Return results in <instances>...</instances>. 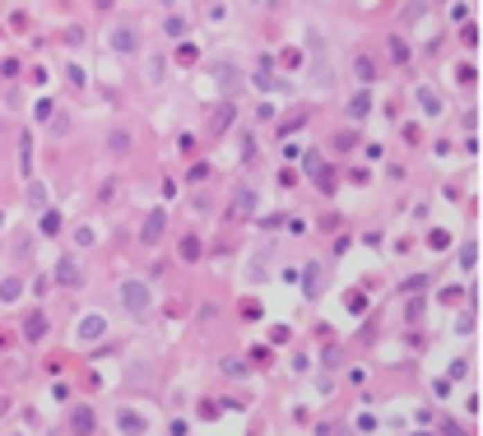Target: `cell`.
Listing matches in <instances>:
<instances>
[{"mask_svg": "<svg viewBox=\"0 0 483 436\" xmlns=\"http://www.w3.org/2000/svg\"><path fill=\"white\" fill-rule=\"evenodd\" d=\"M414 98H419V111L423 116H441V111H446V102H441V93H437V89H428V84H419V89H414Z\"/></svg>", "mask_w": 483, "mask_h": 436, "instance_id": "30bf717a", "label": "cell"}, {"mask_svg": "<svg viewBox=\"0 0 483 436\" xmlns=\"http://www.w3.org/2000/svg\"><path fill=\"white\" fill-rule=\"evenodd\" d=\"M344 307H349V316H362L367 307H372V297H367V293H349V297H344Z\"/></svg>", "mask_w": 483, "mask_h": 436, "instance_id": "484cf974", "label": "cell"}, {"mask_svg": "<svg viewBox=\"0 0 483 436\" xmlns=\"http://www.w3.org/2000/svg\"><path fill=\"white\" fill-rule=\"evenodd\" d=\"M474 79H479V65H474V61L455 65V84H460V89H474Z\"/></svg>", "mask_w": 483, "mask_h": 436, "instance_id": "7402d4cb", "label": "cell"}, {"mask_svg": "<svg viewBox=\"0 0 483 436\" xmlns=\"http://www.w3.org/2000/svg\"><path fill=\"white\" fill-rule=\"evenodd\" d=\"M288 339H293V329H288V325H274V329H270V343H288Z\"/></svg>", "mask_w": 483, "mask_h": 436, "instance_id": "7bdbcfd3", "label": "cell"}, {"mask_svg": "<svg viewBox=\"0 0 483 436\" xmlns=\"http://www.w3.org/2000/svg\"><path fill=\"white\" fill-rule=\"evenodd\" d=\"M51 116H56V102H51V98H37V107H33V121H42V125H47Z\"/></svg>", "mask_w": 483, "mask_h": 436, "instance_id": "83f0119b", "label": "cell"}, {"mask_svg": "<svg viewBox=\"0 0 483 436\" xmlns=\"http://www.w3.org/2000/svg\"><path fill=\"white\" fill-rule=\"evenodd\" d=\"M75 339H79V343H103V339H107V316H98V311L79 316V325H75Z\"/></svg>", "mask_w": 483, "mask_h": 436, "instance_id": "5b68a950", "label": "cell"}, {"mask_svg": "<svg viewBox=\"0 0 483 436\" xmlns=\"http://www.w3.org/2000/svg\"><path fill=\"white\" fill-rule=\"evenodd\" d=\"M163 65H168L163 56H154V61H149V84H163Z\"/></svg>", "mask_w": 483, "mask_h": 436, "instance_id": "60d3db41", "label": "cell"}, {"mask_svg": "<svg viewBox=\"0 0 483 436\" xmlns=\"http://www.w3.org/2000/svg\"><path fill=\"white\" fill-rule=\"evenodd\" d=\"M70 432H75V436H94L98 432L94 404H75V408H70Z\"/></svg>", "mask_w": 483, "mask_h": 436, "instance_id": "52a82bcc", "label": "cell"}, {"mask_svg": "<svg viewBox=\"0 0 483 436\" xmlns=\"http://www.w3.org/2000/svg\"><path fill=\"white\" fill-rule=\"evenodd\" d=\"M441 436H469V432L460 427V422H451V418H446V422H441Z\"/></svg>", "mask_w": 483, "mask_h": 436, "instance_id": "f6af8a7d", "label": "cell"}, {"mask_svg": "<svg viewBox=\"0 0 483 436\" xmlns=\"http://www.w3.org/2000/svg\"><path fill=\"white\" fill-rule=\"evenodd\" d=\"M112 5H116V0H98V10H112Z\"/></svg>", "mask_w": 483, "mask_h": 436, "instance_id": "f907efd6", "label": "cell"}, {"mask_svg": "<svg viewBox=\"0 0 483 436\" xmlns=\"http://www.w3.org/2000/svg\"><path fill=\"white\" fill-rule=\"evenodd\" d=\"M302 121H307V107H302V111H293L288 121H279V140H288V135H293V130H297Z\"/></svg>", "mask_w": 483, "mask_h": 436, "instance_id": "4dcf8cb0", "label": "cell"}, {"mask_svg": "<svg viewBox=\"0 0 483 436\" xmlns=\"http://www.w3.org/2000/svg\"><path fill=\"white\" fill-rule=\"evenodd\" d=\"M428 283H432V274H414V279H405V283H400V293H409V297H414L419 288H428Z\"/></svg>", "mask_w": 483, "mask_h": 436, "instance_id": "1f68e13d", "label": "cell"}, {"mask_svg": "<svg viewBox=\"0 0 483 436\" xmlns=\"http://www.w3.org/2000/svg\"><path fill=\"white\" fill-rule=\"evenodd\" d=\"M428 246H432V251H446V246H451V237L441 233V228H432V233H428Z\"/></svg>", "mask_w": 483, "mask_h": 436, "instance_id": "d590c367", "label": "cell"}, {"mask_svg": "<svg viewBox=\"0 0 483 436\" xmlns=\"http://www.w3.org/2000/svg\"><path fill=\"white\" fill-rule=\"evenodd\" d=\"M19 297H24V279H15V274L0 279V302H5V307H15Z\"/></svg>", "mask_w": 483, "mask_h": 436, "instance_id": "d6986e66", "label": "cell"}, {"mask_svg": "<svg viewBox=\"0 0 483 436\" xmlns=\"http://www.w3.org/2000/svg\"><path fill=\"white\" fill-rule=\"evenodd\" d=\"M223 376H228V381H247V376H251L247 358H223Z\"/></svg>", "mask_w": 483, "mask_h": 436, "instance_id": "44dd1931", "label": "cell"}, {"mask_svg": "<svg viewBox=\"0 0 483 436\" xmlns=\"http://www.w3.org/2000/svg\"><path fill=\"white\" fill-rule=\"evenodd\" d=\"M460 42H465V47H474V42H479V28H474L469 19H465V24H460Z\"/></svg>", "mask_w": 483, "mask_h": 436, "instance_id": "ab89813d", "label": "cell"}, {"mask_svg": "<svg viewBox=\"0 0 483 436\" xmlns=\"http://www.w3.org/2000/svg\"><path fill=\"white\" fill-rule=\"evenodd\" d=\"M0 228H5V209H0Z\"/></svg>", "mask_w": 483, "mask_h": 436, "instance_id": "816d5d0a", "label": "cell"}, {"mask_svg": "<svg viewBox=\"0 0 483 436\" xmlns=\"http://www.w3.org/2000/svg\"><path fill=\"white\" fill-rule=\"evenodd\" d=\"M195 413H200V418H204V422H214V418H218V413H223V408H218V399H204V404H200V408H195Z\"/></svg>", "mask_w": 483, "mask_h": 436, "instance_id": "74e56055", "label": "cell"}, {"mask_svg": "<svg viewBox=\"0 0 483 436\" xmlns=\"http://www.w3.org/2000/svg\"><path fill=\"white\" fill-rule=\"evenodd\" d=\"M455 334H474V311H460V316H455Z\"/></svg>", "mask_w": 483, "mask_h": 436, "instance_id": "8d00e7d4", "label": "cell"}, {"mask_svg": "<svg viewBox=\"0 0 483 436\" xmlns=\"http://www.w3.org/2000/svg\"><path fill=\"white\" fill-rule=\"evenodd\" d=\"M177 255H182L186 265H195V260H204V242H200L195 233H186L182 242H177Z\"/></svg>", "mask_w": 483, "mask_h": 436, "instance_id": "9a60e30c", "label": "cell"}, {"mask_svg": "<svg viewBox=\"0 0 483 436\" xmlns=\"http://www.w3.org/2000/svg\"><path fill=\"white\" fill-rule=\"evenodd\" d=\"M163 233H168V209H149L140 223V246H158Z\"/></svg>", "mask_w": 483, "mask_h": 436, "instance_id": "277c9868", "label": "cell"}, {"mask_svg": "<svg viewBox=\"0 0 483 436\" xmlns=\"http://www.w3.org/2000/svg\"><path fill=\"white\" fill-rule=\"evenodd\" d=\"M15 436H24V432H15Z\"/></svg>", "mask_w": 483, "mask_h": 436, "instance_id": "db71d44e", "label": "cell"}, {"mask_svg": "<svg viewBox=\"0 0 483 436\" xmlns=\"http://www.w3.org/2000/svg\"><path fill=\"white\" fill-rule=\"evenodd\" d=\"M163 33H168V37H186V19H182V15H172L168 24H163Z\"/></svg>", "mask_w": 483, "mask_h": 436, "instance_id": "d6a6232c", "label": "cell"}, {"mask_svg": "<svg viewBox=\"0 0 483 436\" xmlns=\"http://www.w3.org/2000/svg\"><path fill=\"white\" fill-rule=\"evenodd\" d=\"M47 329H51V320H47L42 307H33V311L24 316V339H28V343H42V339H47Z\"/></svg>", "mask_w": 483, "mask_h": 436, "instance_id": "ba28073f", "label": "cell"}, {"mask_svg": "<svg viewBox=\"0 0 483 436\" xmlns=\"http://www.w3.org/2000/svg\"><path fill=\"white\" fill-rule=\"evenodd\" d=\"M233 121H237V107L228 102V98H223V102L214 107V116H209V140H218V135H228V125H233Z\"/></svg>", "mask_w": 483, "mask_h": 436, "instance_id": "9c48e42d", "label": "cell"}, {"mask_svg": "<svg viewBox=\"0 0 483 436\" xmlns=\"http://www.w3.org/2000/svg\"><path fill=\"white\" fill-rule=\"evenodd\" d=\"M233 218H256V190L251 186H242L233 195Z\"/></svg>", "mask_w": 483, "mask_h": 436, "instance_id": "e0dca14e", "label": "cell"}, {"mask_svg": "<svg viewBox=\"0 0 483 436\" xmlns=\"http://www.w3.org/2000/svg\"><path fill=\"white\" fill-rule=\"evenodd\" d=\"M344 111H349V121H353V125L367 121V116H372V93H367V89H358V93L349 98V107H344Z\"/></svg>", "mask_w": 483, "mask_h": 436, "instance_id": "4fadbf2b", "label": "cell"}, {"mask_svg": "<svg viewBox=\"0 0 483 436\" xmlns=\"http://www.w3.org/2000/svg\"><path fill=\"white\" fill-rule=\"evenodd\" d=\"M116 302H121L125 316H135V320H140V316L154 311V288H149L144 279H125L121 288H116Z\"/></svg>", "mask_w": 483, "mask_h": 436, "instance_id": "7a4b0ae2", "label": "cell"}, {"mask_svg": "<svg viewBox=\"0 0 483 436\" xmlns=\"http://www.w3.org/2000/svg\"><path fill=\"white\" fill-rule=\"evenodd\" d=\"M116 427H121L125 436H144V432H149V422H144L135 408H121V413H116Z\"/></svg>", "mask_w": 483, "mask_h": 436, "instance_id": "2e32d148", "label": "cell"}, {"mask_svg": "<svg viewBox=\"0 0 483 436\" xmlns=\"http://www.w3.org/2000/svg\"><path fill=\"white\" fill-rule=\"evenodd\" d=\"M191 181H209V163H195V167H191Z\"/></svg>", "mask_w": 483, "mask_h": 436, "instance_id": "7dc6e473", "label": "cell"}, {"mask_svg": "<svg viewBox=\"0 0 483 436\" xmlns=\"http://www.w3.org/2000/svg\"><path fill=\"white\" fill-rule=\"evenodd\" d=\"M423 311H428V297H423V293H414V297H409V307H405V320H409V325H419V320H423Z\"/></svg>", "mask_w": 483, "mask_h": 436, "instance_id": "603a6c76", "label": "cell"}, {"mask_svg": "<svg viewBox=\"0 0 483 436\" xmlns=\"http://www.w3.org/2000/svg\"><path fill=\"white\" fill-rule=\"evenodd\" d=\"M279 186H297V172L293 167H279Z\"/></svg>", "mask_w": 483, "mask_h": 436, "instance_id": "681fc988", "label": "cell"}, {"mask_svg": "<svg viewBox=\"0 0 483 436\" xmlns=\"http://www.w3.org/2000/svg\"><path fill=\"white\" fill-rule=\"evenodd\" d=\"M65 79H70V89H84V65H65Z\"/></svg>", "mask_w": 483, "mask_h": 436, "instance_id": "f35d334b", "label": "cell"}, {"mask_svg": "<svg viewBox=\"0 0 483 436\" xmlns=\"http://www.w3.org/2000/svg\"><path fill=\"white\" fill-rule=\"evenodd\" d=\"M107 154L112 158H130V154H135V130H130L125 121L107 130Z\"/></svg>", "mask_w": 483, "mask_h": 436, "instance_id": "8992f818", "label": "cell"}, {"mask_svg": "<svg viewBox=\"0 0 483 436\" xmlns=\"http://www.w3.org/2000/svg\"><path fill=\"white\" fill-rule=\"evenodd\" d=\"M321 362H326L330 372H335V367L344 362V348H340V343H326V348H321Z\"/></svg>", "mask_w": 483, "mask_h": 436, "instance_id": "f546056e", "label": "cell"}, {"mask_svg": "<svg viewBox=\"0 0 483 436\" xmlns=\"http://www.w3.org/2000/svg\"><path fill=\"white\" fill-rule=\"evenodd\" d=\"M28 209H47V186L42 181H28Z\"/></svg>", "mask_w": 483, "mask_h": 436, "instance_id": "4316f807", "label": "cell"}, {"mask_svg": "<svg viewBox=\"0 0 483 436\" xmlns=\"http://www.w3.org/2000/svg\"><path fill=\"white\" fill-rule=\"evenodd\" d=\"M386 47H390V56H395L400 65H409V42L400 37V33H390V37H386Z\"/></svg>", "mask_w": 483, "mask_h": 436, "instance_id": "cb8c5ba5", "label": "cell"}, {"mask_svg": "<svg viewBox=\"0 0 483 436\" xmlns=\"http://www.w3.org/2000/svg\"><path fill=\"white\" fill-rule=\"evenodd\" d=\"M353 75H358V84L367 89V84H376V75H381V70H376L372 56H358V61H353Z\"/></svg>", "mask_w": 483, "mask_h": 436, "instance_id": "ac0fdd59", "label": "cell"}, {"mask_svg": "<svg viewBox=\"0 0 483 436\" xmlns=\"http://www.w3.org/2000/svg\"><path fill=\"white\" fill-rule=\"evenodd\" d=\"M251 84H256L261 93H279V89H283V79L274 75V65H270V56H265V61H261V70L251 75Z\"/></svg>", "mask_w": 483, "mask_h": 436, "instance_id": "7c38bea8", "label": "cell"}, {"mask_svg": "<svg viewBox=\"0 0 483 436\" xmlns=\"http://www.w3.org/2000/svg\"><path fill=\"white\" fill-rule=\"evenodd\" d=\"M316 293H321V265L312 260V265L302 269V297H316Z\"/></svg>", "mask_w": 483, "mask_h": 436, "instance_id": "ffe728a7", "label": "cell"}, {"mask_svg": "<svg viewBox=\"0 0 483 436\" xmlns=\"http://www.w3.org/2000/svg\"><path fill=\"white\" fill-rule=\"evenodd\" d=\"M37 233H42V237H61V233H65V214L56 209V204H51V209H42V223H37Z\"/></svg>", "mask_w": 483, "mask_h": 436, "instance_id": "5bb4252c", "label": "cell"}, {"mask_svg": "<svg viewBox=\"0 0 483 436\" xmlns=\"http://www.w3.org/2000/svg\"><path fill=\"white\" fill-rule=\"evenodd\" d=\"M177 61H182V65H195V61H200V51L191 47V42H182V47H177Z\"/></svg>", "mask_w": 483, "mask_h": 436, "instance_id": "e575fe53", "label": "cell"}, {"mask_svg": "<svg viewBox=\"0 0 483 436\" xmlns=\"http://www.w3.org/2000/svg\"><path fill=\"white\" fill-rule=\"evenodd\" d=\"M474 260H479V242L469 237L465 246H460V269H474Z\"/></svg>", "mask_w": 483, "mask_h": 436, "instance_id": "f1b7e54d", "label": "cell"}, {"mask_svg": "<svg viewBox=\"0 0 483 436\" xmlns=\"http://www.w3.org/2000/svg\"><path fill=\"white\" fill-rule=\"evenodd\" d=\"M65 42H70V47H79V42H84V28H79V24H75V28H65Z\"/></svg>", "mask_w": 483, "mask_h": 436, "instance_id": "c3c4849f", "label": "cell"}, {"mask_svg": "<svg viewBox=\"0 0 483 436\" xmlns=\"http://www.w3.org/2000/svg\"><path fill=\"white\" fill-rule=\"evenodd\" d=\"M349 181H353V186H367V181H372V172H367V167H349Z\"/></svg>", "mask_w": 483, "mask_h": 436, "instance_id": "b9f144b4", "label": "cell"}, {"mask_svg": "<svg viewBox=\"0 0 483 436\" xmlns=\"http://www.w3.org/2000/svg\"><path fill=\"white\" fill-rule=\"evenodd\" d=\"M107 47L116 51V56H135V51H140V28H135V24H116L112 37H107Z\"/></svg>", "mask_w": 483, "mask_h": 436, "instance_id": "3957f363", "label": "cell"}, {"mask_svg": "<svg viewBox=\"0 0 483 436\" xmlns=\"http://www.w3.org/2000/svg\"><path fill=\"white\" fill-rule=\"evenodd\" d=\"M465 372H469V362L455 358V362H451V381H465Z\"/></svg>", "mask_w": 483, "mask_h": 436, "instance_id": "bcb514c9", "label": "cell"}, {"mask_svg": "<svg viewBox=\"0 0 483 436\" xmlns=\"http://www.w3.org/2000/svg\"><path fill=\"white\" fill-rule=\"evenodd\" d=\"M214 79H218V89L228 93V102H233V93H237V89H242V75H237V65L218 61V65H214Z\"/></svg>", "mask_w": 483, "mask_h": 436, "instance_id": "8fae6325", "label": "cell"}, {"mask_svg": "<svg viewBox=\"0 0 483 436\" xmlns=\"http://www.w3.org/2000/svg\"><path fill=\"white\" fill-rule=\"evenodd\" d=\"M75 246H79V251L94 246V228H89V223H79V228H75Z\"/></svg>", "mask_w": 483, "mask_h": 436, "instance_id": "836d02e7", "label": "cell"}, {"mask_svg": "<svg viewBox=\"0 0 483 436\" xmlns=\"http://www.w3.org/2000/svg\"><path fill=\"white\" fill-rule=\"evenodd\" d=\"M51 288H61V293H84V283H89V269L79 260V251H65L56 255V265H51Z\"/></svg>", "mask_w": 483, "mask_h": 436, "instance_id": "6da1fadb", "label": "cell"}, {"mask_svg": "<svg viewBox=\"0 0 483 436\" xmlns=\"http://www.w3.org/2000/svg\"><path fill=\"white\" fill-rule=\"evenodd\" d=\"M353 144H358V130H340V135L330 140V149H335V154H349Z\"/></svg>", "mask_w": 483, "mask_h": 436, "instance_id": "d4e9b609", "label": "cell"}, {"mask_svg": "<svg viewBox=\"0 0 483 436\" xmlns=\"http://www.w3.org/2000/svg\"><path fill=\"white\" fill-rule=\"evenodd\" d=\"M19 70H24L19 61H0V75H5V79H19Z\"/></svg>", "mask_w": 483, "mask_h": 436, "instance_id": "ee69618b", "label": "cell"}, {"mask_svg": "<svg viewBox=\"0 0 483 436\" xmlns=\"http://www.w3.org/2000/svg\"><path fill=\"white\" fill-rule=\"evenodd\" d=\"M441 5H451V0H441Z\"/></svg>", "mask_w": 483, "mask_h": 436, "instance_id": "f5cc1de1", "label": "cell"}]
</instances>
